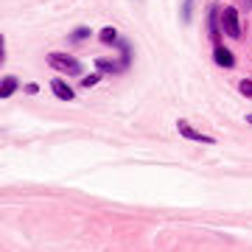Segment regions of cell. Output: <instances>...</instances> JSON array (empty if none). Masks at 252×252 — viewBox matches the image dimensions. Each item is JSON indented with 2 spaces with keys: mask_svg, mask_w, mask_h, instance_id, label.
<instances>
[{
  "mask_svg": "<svg viewBox=\"0 0 252 252\" xmlns=\"http://www.w3.org/2000/svg\"><path fill=\"white\" fill-rule=\"evenodd\" d=\"M87 36H90V28H76V31H73L70 34V42H81V39H87Z\"/></svg>",
  "mask_w": 252,
  "mask_h": 252,
  "instance_id": "9c48e42d",
  "label": "cell"
},
{
  "mask_svg": "<svg viewBox=\"0 0 252 252\" xmlns=\"http://www.w3.org/2000/svg\"><path fill=\"white\" fill-rule=\"evenodd\" d=\"M48 67H54L59 73H67V76H81V62L70 54H48Z\"/></svg>",
  "mask_w": 252,
  "mask_h": 252,
  "instance_id": "6da1fadb",
  "label": "cell"
},
{
  "mask_svg": "<svg viewBox=\"0 0 252 252\" xmlns=\"http://www.w3.org/2000/svg\"><path fill=\"white\" fill-rule=\"evenodd\" d=\"M213 62L219 64V67H235V56H233V51L230 48H224V45H216L213 48Z\"/></svg>",
  "mask_w": 252,
  "mask_h": 252,
  "instance_id": "277c9868",
  "label": "cell"
},
{
  "mask_svg": "<svg viewBox=\"0 0 252 252\" xmlns=\"http://www.w3.org/2000/svg\"><path fill=\"white\" fill-rule=\"evenodd\" d=\"M17 76H6L3 79V84H0V98H9V95H14V90H17Z\"/></svg>",
  "mask_w": 252,
  "mask_h": 252,
  "instance_id": "8992f818",
  "label": "cell"
},
{
  "mask_svg": "<svg viewBox=\"0 0 252 252\" xmlns=\"http://www.w3.org/2000/svg\"><path fill=\"white\" fill-rule=\"evenodd\" d=\"M93 84H98V73H93V76H84V79H81V87H93Z\"/></svg>",
  "mask_w": 252,
  "mask_h": 252,
  "instance_id": "7c38bea8",
  "label": "cell"
},
{
  "mask_svg": "<svg viewBox=\"0 0 252 252\" xmlns=\"http://www.w3.org/2000/svg\"><path fill=\"white\" fill-rule=\"evenodd\" d=\"M221 31H224L230 39H238V36L244 34L241 20H238V9H233V6L221 9Z\"/></svg>",
  "mask_w": 252,
  "mask_h": 252,
  "instance_id": "7a4b0ae2",
  "label": "cell"
},
{
  "mask_svg": "<svg viewBox=\"0 0 252 252\" xmlns=\"http://www.w3.org/2000/svg\"><path fill=\"white\" fill-rule=\"evenodd\" d=\"M51 90H54L56 98H62V101H73V98H76V93L70 90V84H64L62 79H54V81H51Z\"/></svg>",
  "mask_w": 252,
  "mask_h": 252,
  "instance_id": "5b68a950",
  "label": "cell"
},
{
  "mask_svg": "<svg viewBox=\"0 0 252 252\" xmlns=\"http://www.w3.org/2000/svg\"><path fill=\"white\" fill-rule=\"evenodd\" d=\"M190 9H193V0H185V6H182V20L190 23Z\"/></svg>",
  "mask_w": 252,
  "mask_h": 252,
  "instance_id": "8fae6325",
  "label": "cell"
},
{
  "mask_svg": "<svg viewBox=\"0 0 252 252\" xmlns=\"http://www.w3.org/2000/svg\"><path fill=\"white\" fill-rule=\"evenodd\" d=\"M247 121H250V124H252V115H250V118H247Z\"/></svg>",
  "mask_w": 252,
  "mask_h": 252,
  "instance_id": "5bb4252c",
  "label": "cell"
},
{
  "mask_svg": "<svg viewBox=\"0 0 252 252\" xmlns=\"http://www.w3.org/2000/svg\"><path fill=\"white\" fill-rule=\"evenodd\" d=\"M238 90H241V95H247V98H252V79H244L241 84H238Z\"/></svg>",
  "mask_w": 252,
  "mask_h": 252,
  "instance_id": "30bf717a",
  "label": "cell"
},
{
  "mask_svg": "<svg viewBox=\"0 0 252 252\" xmlns=\"http://www.w3.org/2000/svg\"><path fill=\"white\" fill-rule=\"evenodd\" d=\"M26 93H28V95H36V93H39V87H36V84H26Z\"/></svg>",
  "mask_w": 252,
  "mask_h": 252,
  "instance_id": "4fadbf2b",
  "label": "cell"
},
{
  "mask_svg": "<svg viewBox=\"0 0 252 252\" xmlns=\"http://www.w3.org/2000/svg\"><path fill=\"white\" fill-rule=\"evenodd\" d=\"M177 132H180L182 137H188V140H196V143H216L210 135H202V132H196V129H193L188 121H177Z\"/></svg>",
  "mask_w": 252,
  "mask_h": 252,
  "instance_id": "3957f363",
  "label": "cell"
},
{
  "mask_svg": "<svg viewBox=\"0 0 252 252\" xmlns=\"http://www.w3.org/2000/svg\"><path fill=\"white\" fill-rule=\"evenodd\" d=\"M95 67H98L101 73H121L126 67V62H107V59H98Z\"/></svg>",
  "mask_w": 252,
  "mask_h": 252,
  "instance_id": "ba28073f",
  "label": "cell"
},
{
  "mask_svg": "<svg viewBox=\"0 0 252 252\" xmlns=\"http://www.w3.org/2000/svg\"><path fill=\"white\" fill-rule=\"evenodd\" d=\"M98 39L104 42V45H109V48H115V42H118V31L112 26H104L98 31Z\"/></svg>",
  "mask_w": 252,
  "mask_h": 252,
  "instance_id": "52a82bcc",
  "label": "cell"
}]
</instances>
